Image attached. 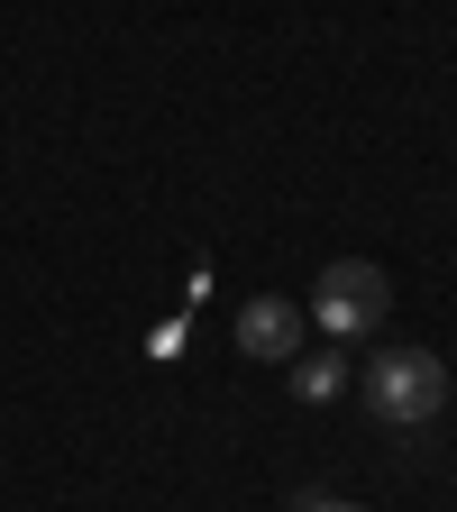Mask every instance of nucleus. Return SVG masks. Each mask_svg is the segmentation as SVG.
Wrapping results in <instances>:
<instances>
[{"mask_svg": "<svg viewBox=\"0 0 457 512\" xmlns=\"http://www.w3.org/2000/svg\"><path fill=\"white\" fill-rule=\"evenodd\" d=\"M366 412H375L384 430H430V421L448 412V366H439L430 348H384V357L366 366Z\"/></svg>", "mask_w": 457, "mask_h": 512, "instance_id": "nucleus-1", "label": "nucleus"}, {"mask_svg": "<svg viewBox=\"0 0 457 512\" xmlns=\"http://www.w3.org/2000/svg\"><path fill=\"white\" fill-rule=\"evenodd\" d=\"M384 311H394V284H384V266H366V256H339V266H320L311 284V320L330 339H375Z\"/></svg>", "mask_w": 457, "mask_h": 512, "instance_id": "nucleus-2", "label": "nucleus"}, {"mask_svg": "<svg viewBox=\"0 0 457 512\" xmlns=\"http://www.w3.org/2000/svg\"><path fill=\"white\" fill-rule=\"evenodd\" d=\"M293 348H302V311L275 302V293H256V302L238 311V357H256V366H293Z\"/></svg>", "mask_w": 457, "mask_h": 512, "instance_id": "nucleus-3", "label": "nucleus"}, {"mask_svg": "<svg viewBox=\"0 0 457 512\" xmlns=\"http://www.w3.org/2000/svg\"><path fill=\"white\" fill-rule=\"evenodd\" d=\"M339 384H348V366H339V357H302V366H293V394H302V403H330Z\"/></svg>", "mask_w": 457, "mask_h": 512, "instance_id": "nucleus-4", "label": "nucleus"}, {"mask_svg": "<svg viewBox=\"0 0 457 512\" xmlns=\"http://www.w3.org/2000/svg\"><path fill=\"white\" fill-rule=\"evenodd\" d=\"M293 512H366V503H348V494H302Z\"/></svg>", "mask_w": 457, "mask_h": 512, "instance_id": "nucleus-5", "label": "nucleus"}]
</instances>
